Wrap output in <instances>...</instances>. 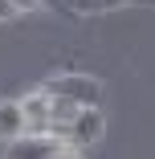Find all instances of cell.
Listing matches in <instances>:
<instances>
[{
  "label": "cell",
  "instance_id": "cell-1",
  "mask_svg": "<svg viewBox=\"0 0 155 159\" xmlns=\"http://www.w3.org/2000/svg\"><path fill=\"white\" fill-rule=\"evenodd\" d=\"M45 90L53 98L74 102V106H102V82L90 74H57L45 82Z\"/></svg>",
  "mask_w": 155,
  "mask_h": 159
},
{
  "label": "cell",
  "instance_id": "cell-2",
  "mask_svg": "<svg viewBox=\"0 0 155 159\" xmlns=\"http://www.w3.org/2000/svg\"><path fill=\"white\" fill-rule=\"evenodd\" d=\"M102 131H106V114H102V106H82L66 126H61V143H70V147H94L98 139H102Z\"/></svg>",
  "mask_w": 155,
  "mask_h": 159
},
{
  "label": "cell",
  "instance_id": "cell-3",
  "mask_svg": "<svg viewBox=\"0 0 155 159\" xmlns=\"http://www.w3.org/2000/svg\"><path fill=\"white\" fill-rule=\"evenodd\" d=\"M21 110H25V135H49V126H53V94L45 86L25 94Z\"/></svg>",
  "mask_w": 155,
  "mask_h": 159
},
{
  "label": "cell",
  "instance_id": "cell-4",
  "mask_svg": "<svg viewBox=\"0 0 155 159\" xmlns=\"http://www.w3.org/2000/svg\"><path fill=\"white\" fill-rule=\"evenodd\" d=\"M61 147V139L53 135H21L8 143V159H53Z\"/></svg>",
  "mask_w": 155,
  "mask_h": 159
},
{
  "label": "cell",
  "instance_id": "cell-5",
  "mask_svg": "<svg viewBox=\"0 0 155 159\" xmlns=\"http://www.w3.org/2000/svg\"><path fill=\"white\" fill-rule=\"evenodd\" d=\"M21 135H25V110H21V102H0V139L12 143Z\"/></svg>",
  "mask_w": 155,
  "mask_h": 159
},
{
  "label": "cell",
  "instance_id": "cell-6",
  "mask_svg": "<svg viewBox=\"0 0 155 159\" xmlns=\"http://www.w3.org/2000/svg\"><path fill=\"white\" fill-rule=\"evenodd\" d=\"M135 0H66V8L78 16H94V12H114V8H127Z\"/></svg>",
  "mask_w": 155,
  "mask_h": 159
},
{
  "label": "cell",
  "instance_id": "cell-7",
  "mask_svg": "<svg viewBox=\"0 0 155 159\" xmlns=\"http://www.w3.org/2000/svg\"><path fill=\"white\" fill-rule=\"evenodd\" d=\"M53 159H86V151H82V147H70V143H61Z\"/></svg>",
  "mask_w": 155,
  "mask_h": 159
},
{
  "label": "cell",
  "instance_id": "cell-8",
  "mask_svg": "<svg viewBox=\"0 0 155 159\" xmlns=\"http://www.w3.org/2000/svg\"><path fill=\"white\" fill-rule=\"evenodd\" d=\"M41 4H45V0H12V8H16V12H37Z\"/></svg>",
  "mask_w": 155,
  "mask_h": 159
},
{
  "label": "cell",
  "instance_id": "cell-9",
  "mask_svg": "<svg viewBox=\"0 0 155 159\" xmlns=\"http://www.w3.org/2000/svg\"><path fill=\"white\" fill-rule=\"evenodd\" d=\"M12 16H21V12L12 8V0H0V20H12Z\"/></svg>",
  "mask_w": 155,
  "mask_h": 159
}]
</instances>
